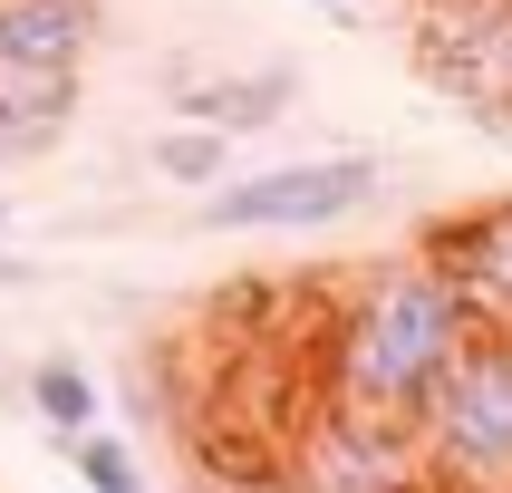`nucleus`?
Wrapping results in <instances>:
<instances>
[{"mask_svg":"<svg viewBox=\"0 0 512 493\" xmlns=\"http://www.w3.org/2000/svg\"><path fill=\"white\" fill-rule=\"evenodd\" d=\"M10 223H20V203H0V242H10Z\"/></svg>","mask_w":512,"mask_h":493,"instance_id":"obj_15","label":"nucleus"},{"mask_svg":"<svg viewBox=\"0 0 512 493\" xmlns=\"http://www.w3.org/2000/svg\"><path fill=\"white\" fill-rule=\"evenodd\" d=\"M97 406H107V387H97V368H78V348L29 358V416H39L49 435H87Z\"/></svg>","mask_w":512,"mask_h":493,"instance_id":"obj_9","label":"nucleus"},{"mask_svg":"<svg viewBox=\"0 0 512 493\" xmlns=\"http://www.w3.org/2000/svg\"><path fill=\"white\" fill-rule=\"evenodd\" d=\"M426 252L464 281L474 319L512 329V194L484 203V213H445V223H426Z\"/></svg>","mask_w":512,"mask_h":493,"instance_id":"obj_7","label":"nucleus"},{"mask_svg":"<svg viewBox=\"0 0 512 493\" xmlns=\"http://www.w3.org/2000/svg\"><path fill=\"white\" fill-rule=\"evenodd\" d=\"M377 194H387V165L377 155H300V165L223 174L184 223L194 232H329L348 213H368Z\"/></svg>","mask_w":512,"mask_h":493,"instance_id":"obj_3","label":"nucleus"},{"mask_svg":"<svg viewBox=\"0 0 512 493\" xmlns=\"http://www.w3.org/2000/svg\"><path fill=\"white\" fill-rule=\"evenodd\" d=\"M416 68L435 97L512 136V0H426L416 10Z\"/></svg>","mask_w":512,"mask_h":493,"instance_id":"obj_4","label":"nucleus"},{"mask_svg":"<svg viewBox=\"0 0 512 493\" xmlns=\"http://www.w3.org/2000/svg\"><path fill=\"white\" fill-rule=\"evenodd\" d=\"M406 435L435 493H512V329L484 319L416 397Z\"/></svg>","mask_w":512,"mask_h":493,"instance_id":"obj_2","label":"nucleus"},{"mask_svg":"<svg viewBox=\"0 0 512 493\" xmlns=\"http://www.w3.org/2000/svg\"><path fill=\"white\" fill-rule=\"evenodd\" d=\"M290 484L300 493H435L416 464V435L348 416V406H310V426L290 435Z\"/></svg>","mask_w":512,"mask_h":493,"instance_id":"obj_6","label":"nucleus"},{"mask_svg":"<svg viewBox=\"0 0 512 493\" xmlns=\"http://www.w3.org/2000/svg\"><path fill=\"white\" fill-rule=\"evenodd\" d=\"M484 319L464 300V281L416 242L397 261H368L348 271L339 310L319 329V406H348V416H377V426H406L416 397H426L445 358L474 339Z\"/></svg>","mask_w":512,"mask_h":493,"instance_id":"obj_1","label":"nucleus"},{"mask_svg":"<svg viewBox=\"0 0 512 493\" xmlns=\"http://www.w3.org/2000/svg\"><path fill=\"white\" fill-rule=\"evenodd\" d=\"M97 29H107L97 0H0V97L68 126L87 58H97Z\"/></svg>","mask_w":512,"mask_h":493,"instance_id":"obj_5","label":"nucleus"},{"mask_svg":"<svg viewBox=\"0 0 512 493\" xmlns=\"http://www.w3.org/2000/svg\"><path fill=\"white\" fill-rule=\"evenodd\" d=\"M232 145L242 136H223V126H203V116H184V126H155V145H145V165L165 174V184H184V194H213L232 174Z\"/></svg>","mask_w":512,"mask_h":493,"instance_id":"obj_10","label":"nucleus"},{"mask_svg":"<svg viewBox=\"0 0 512 493\" xmlns=\"http://www.w3.org/2000/svg\"><path fill=\"white\" fill-rule=\"evenodd\" d=\"M49 455L68 464L87 493H155V484H145V464H136V445H126V435H107V426H87V435H49Z\"/></svg>","mask_w":512,"mask_h":493,"instance_id":"obj_11","label":"nucleus"},{"mask_svg":"<svg viewBox=\"0 0 512 493\" xmlns=\"http://www.w3.org/2000/svg\"><path fill=\"white\" fill-rule=\"evenodd\" d=\"M39 281H49V271H39L29 252H10V242H0V300H10V290H39Z\"/></svg>","mask_w":512,"mask_h":493,"instance_id":"obj_13","label":"nucleus"},{"mask_svg":"<svg viewBox=\"0 0 512 493\" xmlns=\"http://www.w3.org/2000/svg\"><path fill=\"white\" fill-rule=\"evenodd\" d=\"M58 116H29L20 97H0V165H39V155H58Z\"/></svg>","mask_w":512,"mask_h":493,"instance_id":"obj_12","label":"nucleus"},{"mask_svg":"<svg viewBox=\"0 0 512 493\" xmlns=\"http://www.w3.org/2000/svg\"><path fill=\"white\" fill-rule=\"evenodd\" d=\"M174 107L203 116V126H223V136H261V126H281L290 107H300V68H242V78L223 87H194V78H174Z\"/></svg>","mask_w":512,"mask_h":493,"instance_id":"obj_8","label":"nucleus"},{"mask_svg":"<svg viewBox=\"0 0 512 493\" xmlns=\"http://www.w3.org/2000/svg\"><path fill=\"white\" fill-rule=\"evenodd\" d=\"M310 10H329V20H348V10H358V0H310Z\"/></svg>","mask_w":512,"mask_h":493,"instance_id":"obj_14","label":"nucleus"}]
</instances>
